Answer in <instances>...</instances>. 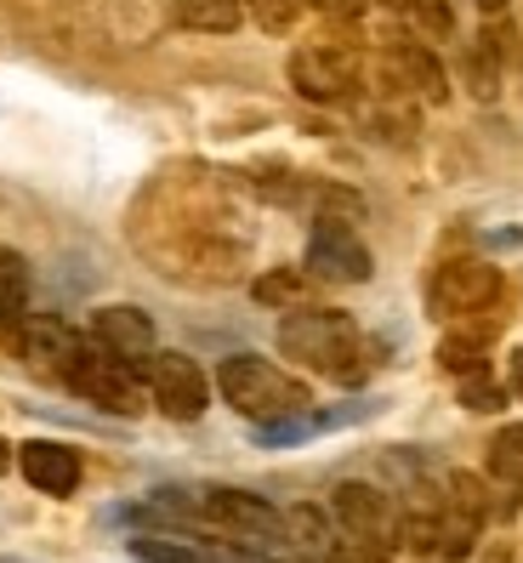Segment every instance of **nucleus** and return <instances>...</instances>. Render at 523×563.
Returning <instances> with one entry per match:
<instances>
[{"mask_svg":"<svg viewBox=\"0 0 523 563\" xmlns=\"http://www.w3.org/2000/svg\"><path fill=\"white\" fill-rule=\"evenodd\" d=\"M279 353L297 358L302 371H319L331 382L365 376V336H358L353 313L342 308H297L279 319Z\"/></svg>","mask_w":523,"mask_h":563,"instance_id":"f257e3e1","label":"nucleus"},{"mask_svg":"<svg viewBox=\"0 0 523 563\" xmlns=\"http://www.w3.org/2000/svg\"><path fill=\"white\" fill-rule=\"evenodd\" d=\"M216 387H222V399L234 405L245 421H256V427H274V421H290V416L313 410V393L297 376H285L274 358H256V353L222 358Z\"/></svg>","mask_w":523,"mask_h":563,"instance_id":"f03ea898","label":"nucleus"},{"mask_svg":"<svg viewBox=\"0 0 523 563\" xmlns=\"http://www.w3.org/2000/svg\"><path fill=\"white\" fill-rule=\"evenodd\" d=\"M57 382H63V387H75L80 399L114 410V416H137V364L114 358L109 347H97L91 336L69 347V358H63Z\"/></svg>","mask_w":523,"mask_h":563,"instance_id":"7ed1b4c3","label":"nucleus"},{"mask_svg":"<svg viewBox=\"0 0 523 563\" xmlns=\"http://www.w3.org/2000/svg\"><path fill=\"white\" fill-rule=\"evenodd\" d=\"M200 518L227 529L234 541L268 552V547H285V512L268 507L262 495H245V489H200Z\"/></svg>","mask_w":523,"mask_h":563,"instance_id":"20e7f679","label":"nucleus"},{"mask_svg":"<svg viewBox=\"0 0 523 563\" xmlns=\"http://www.w3.org/2000/svg\"><path fill=\"white\" fill-rule=\"evenodd\" d=\"M501 296V274L478 256H455L427 279V313L433 319H472Z\"/></svg>","mask_w":523,"mask_h":563,"instance_id":"39448f33","label":"nucleus"},{"mask_svg":"<svg viewBox=\"0 0 523 563\" xmlns=\"http://www.w3.org/2000/svg\"><path fill=\"white\" fill-rule=\"evenodd\" d=\"M143 371H148L154 405L166 410L171 421H200L211 410V382H205V371L188 353H154Z\"/></svg>","mask_w":523,"mask_h":563,"instance_id":"423d86ee","label":"nucleus"},{"mask_svg":"<svg viewBox=\"0 0 523 563\" xmlns=\"http://www.w3.org/2000/svg\"><path fill=\"white\" fill-rule=\"evenodd\" d=\"M302 268L308 279H324V285H365L376 262H370V245L353 234V222H319Z\"/></svg>","mask_w":523,"mask_h":563,"instance_id":"0eeeda50","label":"nucleus"},{"mask_svg":"<svg viewBox=\"0 0 523 563\" xmlns=\"http://www.w3.org/2000/svg\"><path fill=\"white\" fill-rule=\"evenodd\" d=\"M290 86H297L308 103H342L358 86V57L347 46H331V41L302 46V52H290Z\"/></svg>","mask_w":523,"mask_h":563,"instance_id":"6e6552de","label":"nucleus"},{"mask_svg":"<svg viewBox=\"0 0 523 563\" xmlns=\"http://www.w3.org/2000/svg\"><path fill=\"white\" fill-rule=\"evenodd\" d=\"M331 518L347 529V541H358V547H392V529H399V512H392V501L376 489V484H358V478H347V484H336V495H331Z\"/></svg>","mask_w":523,"mask_h":563,"instance_id":"1a4fd4ad","label":"nucleus"},{"mask_svg":"<svg viewBox=\"0 0 523 563\" xmlns=\"http://www.w3.org/2000/svg\"><path fill=\"white\" fill-rule=\"evenodd\" d=\"M91 342L109 347L114 358L125 364H148L154 358V319L131 302H114V308H97L91 313Z\"/></svg>","mask_w":523,"mask_h":563,"instance_id":"9d476101","label":"nucleus"},{"mask_svg":"<svg viewBox=\"0 0 523 563\" xmlns=\"http://www.w3.org/2000/svg\"><path fill=\"white\" fill-rule=\"evenodd\" d=\"M18 467L41 495H75L80 489V455L57 439H29L18 444Z\"/></svg>","mask_w":523,"mask_h":563,"instance_id":"9b49d317","label":"nucleus"},{"mask_svg":"<svg viewBox=\"0 0 523 563\" xmlns=\"http://www.w3.org/2000/svg\"><path fill=\"white\" fill-rule=\"evenodd\" d=\"M381 75L399 86V91L427 97V103H444V97H449V75H444V63L427 46H392L381 57Z\"/></svg>","mask_w":523,"mask_h":563,"instance_id":"f8f14e48","label":"nucleus"},{"mask_svg":"<svg viewBox=\"0 0 523 563\" xmlns=\"http://www.w3.org/2000/svg\"><path fill=\"white\" fill-rule=\"evenodd\" d=\"M285 547L290 552H302V558H313V563H336V523L331 518H324L319 507H290L285 512Z\"/></svg>","mask_w":523,"mask_h":563,"instance_id":"ddd939ff","label":"nucleus"},{"mask_svg":"<svg viewBox=\"0 0 523 563\" xmlns=\"http://www.w3.org/2000/svg\"><path fill=\"white\" fill-rule=\"evenodd\" d=\"M23 319H29V268L18 251H0V330H7L12 347L23 336Z\"/></svg>","mask_w":523,"mask_h":563,"instance_id":"4468645a","label":"nucleus"},{"mask_svg":"<svg viewBox=\"0 0 523 563\" xmlns=\"http://www.w3.org/2000/svg\"><path fill=\"white\" fill-rule=\"evenodd\" d=\"M177 23L182 29H200V35H234L245 23V7L240 0H177Z\"/></svg>","mask_w":523,"mask_h":563,"instance_id":"2eb2a0df","label":"nucleus"},{"mask_svg":"<svg viewBox=\"0 0 523 563\" xmlns=\"http://www.w3.org/2000/svg\"><path fill=\"white\" fill-rule=\"evenodd\" d=\"M483 342H489V330H455V336H444L438 342V364L449 376H472V371H483Z\"/></svg>","mask_w":523,"mask_h":563,"instance_id":"dca6fc26","label":"nucleus"},{"mask_svg":"<svg viewBox=\"0 0 523 563\" xmlns=\"http://www.w3.org/2000/svg\"><path fill=\"white\" fill-rule=\"evenodd\" d=\"M489 473H496L507 489H523V421L501 427V433L489 439Z\"/></svg>","mask_w":523,"mask_h":563,"instance_id":"f3484780","label":"nucleus"},{"mask_svg":"<svg viewBox=\"0 0 523 563\" xmlns=\"http://www.w3.org/2000/svg\"><path fill=\"white\" fill-rule=\"evenodd\" d=\"M399 12H404V23L415 29V35H427V41H449L455 35L449 0H399Z\"/></svg>","mask_w":523,"mask_h":563,"instance_id":"a211bd4d","label":"nucleus"},{"mask_svg":"<svg viewBox=\"0 0 523 563\" xmlns=\"http://www.w3.org/2000/svg\"><path fill=\"white\" fill-rule=\"evenodd\" d=\"M131 558L137 563H211L205 547H188V541H171V536H137L131 541Z\"/></svg>","mask_w":523,"mask_h":563,"instance_id":"6ab92c4d","label":"nucleus"},{"mask_svg":"<svg viewBox=\"0 0 523 563\" xmlns=\"http://www.w3.org/2000/svg\"><path fill=\"white\" fill-rule=\"evenodd\" d=\"M461 75H467V86H472V91L483 97V103H489V97L501 91V57L489 52L483 41H472V46H467V57H461Z\"/></svg>","mask_w":523,"mask_h":563,"instance_id":"aec40b11","label":"nucleus"},{"mask_svg":"<svg viewBox=\"0 0 523 563\" xmlns=\"http://www.w3.org/2000/svg\"><path fill=\"white\" fill-rule=\"evenodd\" d=\"M251 290H256V302H268V308H297L302 296H308V274L279 268V274H262Z\"/></svg>","mask_w":523,"mask_h":563,"instance_id":"412c9836","label":"nucleus"},{"mask_svg":"<svg viewBox=\"0 0 523 563\" xmlns=\"http://www.w3.org/2000/svg\"><path fill=\"white\" fill-rule=\"evenodd\" d=\"M461 405L467 410H501L507 405V387L489 382V371H472V376H461Z\"/></svg>","mask_w":523,"mask_h":563,"instance_id":"4be33fe9","label":"nucleus"},{"mask_svg":"<svg viewBox=\"0 0 523 563\" xmlns=\"http://www.w3.org/2000/svg\"><path fill=\"white\" fill-rule=\"evenodd\" d=\"M251 18L262 29H274V35H285V29L302 18V0H251Z\"/></svg>","mask_w":523,"mask_h":563,"instance_id":"5701e85b","label":"nucleus"},{"mask_svg":"<svg viewBox=\"0 0 523 563\" xmlns=\"http://www.w3.org/2000/svg\"><path fill=\"white\" fill-rule=\"evenodd\" d=\"M512 393H518V399H523V347L512 353Z\"/></svg>","mask_w":523,"mask_h":563,"instance_id":"b1692460","label":"nucleus"},{"mask_svg":"<svg viewBox=\"0 0 523 563\" xmlns=\"http://www.w3.org/2000/svg\"><path fill=\"white\" fill-rule=\"evenodd\" d=\"M483 563H507V547H489V552H483Z\"/></svg>","mask_w":523,"mask_h":563,"instance_id":"393cba45","label":"nucleus"},{"mask_svg":"<svg viewBox=\"0 0 523 563\" xmlns=\"http://www.w3.org/2000/svg\"><path fill=\"white\" fill-rule=\"evenodd\" d=\"M472 7H483V12H501V7H507V0H472Z\"/></svg>","mask_w":523,"mask_h":563,"instance_id":"a878e982","label":"nucleus"},{"mask_svg":"<svg viewBox=\"0 0 523 563\" xmlns=\"http://www.w3.org/2000/svg\"><path fill=\"white\" fill-rule=\"evenodd\" d=\"M415 563H449V558H415Z\"/></svg>","mask_w":523,"mask_h":563,"instance_id":"bb28decb","label":"nucleus"},{"mask_svg":"<svg viewBox=\"0 0 523 563\" xmlns=\"http://www.w3.org/2000/svg\"><path fill=\"white\" fill-rule=\"evenodd\" d=\"M0 450H7V444H0ZM0 461H7V455H0Z\"/></svg>","mask_w":523,"mask_h":563,"instance_id":"cd10ccee","label":"nucleus"},{"mask_svg":"<svg viewBox=\"0 0 523 563\" xmlns=\"http://www.w3.org/2000/svg\"><path fill=\"white\" fill-rule=\"evenodd\" d=\"M518 563H523V558H518Z\"/></svg>","mask_w":523,"mask_h":563,"instance_id":"c85d7f7f","label":"nucleus"}]
</instances>
